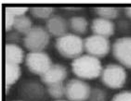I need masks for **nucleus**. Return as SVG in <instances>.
Listing matches in <instances>:
<instances>
[{
    "instance_id": "obj_14",
    "label": "nucleus",
    "mask_w": 131,
    "mask_h": 101,
    "mask_svg": "<svg viewBox=\"0 0 131 101\" xmlns=\"http://www.w3.org/2000/svg\"><path fill=\"white\" fill-rule=\"evenodd\" d=\"M69 29L74 34L80 35L87 31L89 23L87 19L82 16H73L68 20Z\"/></svg>"
},
{
    "instance_id": "obj_13",
    "label": "nucleus",
    "mask_w": 131,
    "mask_h": 101,
    "mask_svg": "<svg viewBox=\"0 0 131 101\" xmlns=\"http://www.w3.org/2000/svg\"><path fill=\"white\" fill-rule=\"evenodd\" d=\"M6 63L20 65L25 60L24 49L17 44L6 43L5 47Z\"/></svg>"
},
{
    "instance_id": "obj_6",
    "label": "nucleus",
    "mask_w": 131,
    "mask_h": 101,
    "mask_svg": "<svg viewBox=\"0 0 131 101\" xmlns=\"http://www.w3.org/2000/svg\"><path fill=\"white\" fill-rule=\"evenodd\" d=\"M27 68L36 75H42L53 64L49 54L44 51L28 52L25 56Z\"/></svg>"
},
{
    "instance_id": "obj_20",
    "label": "nucleus",
    "mask_w": 131,
    "mask_h": 101,
    "mask_svg": "<svg viewBox=\"0 0 131 101\" xmlns=\"http://www.w3.org/2000/svg\"><path fill=\"white\" fill-rule=\"evenodd\" d=\"M106 93L100 88H92L90 95L86 101H106Z\"/></svg>"
},
{
    "instance_id": "obj_19",
    "label": "nucleus",
    "mask_w": 131,
    "mask_h": 101,
    "mask_svg": "<svg viewBox=\"0 0 131 101\" xmlns=\"http://www.w3.org/2000/svg\"><path fill=\"white\" fill-rule=\"evenodd\" d=\"M46 91L54 99H61L65 96V83H55L46 85Z\"/></svg>"
},
{
    "instance_id": "obj_16",
    "label": "nucleus",
    "mask_w": 131,
    "mask_h": 101,
    "mask_svg": "<svg viewBox=\"0 0 131 101\" xmlns=\"http://www.w3.org/2000/svg\"><path fill=\"white\" fill-rule=\"evenodd\" d=\"M33 26L34 25L31 19L27 15H24L21 17H16L14 30H15L24 36L33 28Z\"/></svg>"
},
{
    "instance_id": "obj_18",
    "label": "nucleus",
    "mask_w": 131,
    "mask_h": 101,
    "mask_svg": "<svg viewBox=\"0 0 131 101\" xmlns=\"http://www.w3.org/2000/svg\"><path fill=\"white\" fill-rule=\"evenodd\" d=\"M29 12L35 18L47 20L53 15L54 8L52 6H32L29 8Z\"/></svg>"
},
{
    "instance_id": "obj_1",
    "label": "nucleus",
    "mask_w": 131,
    "mask_h": 101,
    "mask_svg": "<svg viewBox=\"0 0 131 101\" xmlns=\"http://www.w3.org/2000/svg\"><path fill=\"white\" fill-rule=\"evenodd\" d=\"M71 68L78 78L93 80L101 77L104 67L99 58L86 53L72 60Z\"/></svg>"
},
{
    "instance_id": "obj_26",
    "label": "nucleus",
    "mask_w": 131,
    "mask_h": 101,
    "mask_svg": "<svg viewBox=\"0 0 131 101\" xmlns=\"http://www.w3.org/2000/svg\"><path fill=\"white\" fill-rule=\"evenodd\" d=\"M53 101H69V100H68V99H54V100H53Z\"/></svg>"
},
{
    "instance_id": "obj_15",
    "label": "nucleus",
    "mask_w": 131,
    "mask_h": 101,
    "mask_svg": "<svg viewBox=\"0 0 131 101\" xmlns=\"http://www.w3.org/2000/svg\"><path fill=\"white\" fill-rule=\"evenodd\" d=\"M5 74H6V85H13L20 78L21 75V68L18 64H8L5 65Z\"/></svg>"
},
{
    "instance_id": "obj_22",
    "label": "nucleus",
    "mask_w": 131,
    "mask_h": 101,
    "mask_svg": "<svg viewBox=\"0 0 131 101\" xmlns=\"http://www.w3.org/2000/svg\"><path fill=\"white\" fill-rule=\"evenodd\" d=\"M111 101H131V90H123L115 93Z\"/></svg>"
},
{
    "instance_id": "obj_2",
    "label": "nucleus",
    "mask_w": 131,
    "mask_h": 101,
    "mask_svg": "<svg viewBox=\"0 0 131 101\" xmlns=\"http://www.w3.org/2000/svg\"><path fill=\"white\" fill-rule=\"evenodd\" d=\"M55 47L59 54L71 60L79 57L85 51L84 39L80 35L69 32L57 38Z\"/></svg>"
},
{
    "instance_id": "obj_25",
    "label": "nucleus",
    "mask_w": 131,
    "mask_h": 101,
    "mask_svg": "<svg viewBox=\"0 0 131 101\" xmlns=\"http://www.w3.org/2000/svg\"><path fill=\"white\" fill-rule=\"evenodd\" d=\"M125 14L127 17H129L131 20V6H127L124 9Z\"/></svg>"
},
{
    "instance_id": "obj_21",
    "label": "nucleus",
    "mask_w": 131,
    "mask_h": 101,
    "mask_svg": "<svg viewBox=\"0 0 131 101\" xmlns=\"http://www.w3.org/2000/svg\"><path fill=\"white\" fill-rule=\"evenodd\" d=\"M5 11H7L12 15H14L15 17H21L24 15H26V13L29 11L28 7L25 6H7L5 9Z\"/></svg>"
},
{
    "instance_id": "obj_8",
    "label": "nucleus",
    "mask_w": 131,
    "mask_h": 101,
    "mask_svg": "<svg viewBox=\"0 0 131 101\" xmlns=\"http://www.w3.org/2000/svg\"><path fill=\"white\" fill-rule=\"evenodd\" d=\"M112 52L119 64L131 70V36H123L115 39L112 46Z\"/></svg>"
},
{
    "instance_id": "obj_27",
    "label": "nucleus",
    "mask_w": 131,
    "mask_h": 101,
    "mask_svg": "<svg viewBox=\"0 0 131 101\" xmlns=\"http://www.w3.org/2000/svg\"><path fill=\"white\" fill-rule=\"evenodd\" d=\"M12 101H25V100H23V99H19V100H12Z\"/></svg>"
},
{
    "instance_id": "obj_4",
    "label": "nucleus",
    "mask_w": 131,
    "mask_h": 101,
    "mask_svg": "<svg viewBox=\"0 0 131 101\" xmlns=\"http://www.w3.org/2000/svg\"><path fill=\"white\" fill-rule=\"evenodd\" d=\"M100 78L102 83L108 88L119 89L126 82L127 73L123 65L111 63L103 68Z\"/></svg>"
},
{
    "instance_id": "obj_12",
    "label": "nucleus",
    "mask_w": 131,
    "mask_h": 101,
    "mask_svg": "<svg viewBox=\"0 0 131 101\" xmlns=\"http://www.w3.org/2000/svg\"><path fill=\"white\" fill-rule=\"evenodd\" d=\"M90 29L93 34L108 39L109 37L114 35L115 25L112 20L98 17L92 20L90 24Z\"/></svg>"
},
{
    "instance_id": "obj_24",
    "label": "nucleus",
    "mask_w": 131,
    "mask_h": 101,
    "mask_svg": "<svg viewBox=\"0 0 131 101\" xmlns=\"http://www.w3.org/2000/svg\"><path fill=\"white\" fill-rule=\"evenodd\" d=\"M5 20H6L5 26H6V32L12 31L14 29L16 17L14 15H12L10 13H9L7 11H5Z\"/></svg>"
},
{
    "instance_id": "obj_17",
    "label": "nucleus",
    "mask_w": 131,
    "mask_h": 101,
    "mask_svg": "<svg viewBox=\"0 0 131 101\" xmlns=\"http://www.w3.org/2000/svg\"><path fill=\"white\" fill-rule=\"evenodd\" d=\"M94 11L99 17L107 20H114L119 15V9L114 6H97Z\"/></svg>"
},
{
    "instance_id": "obj_5",
    "label": "nucleus",
    "mask_w": 131,
    "mask_h": 101,
    "mask_svg": "<svg viewBox=\"0 0 131 101\" xmlns=\"http://www.w3.org/2000/svg\"><path fill=\"white\" fill-rule=\"evenodd\" d=\"M112 44L108 38L92 34L84 39L85 52L97 58H104L112 49Z\"/></svg>"
},
{
    "instance_id": "obj_7",
    "label": "nucleus",
    "mask_w": 131,
    "mask_h": 101,
    "mask_svg": "<svg viewBox=\"0 0 131 101\" xmlns=\"http://www.w3.org/2000/svg\"><path fill=\"white\" fill-rule=\"evenodd\" d=\"M92 88L80 78H71L65 83V97L69 101H86Z\"/></svg>"
},
{
    "instance_id": "obj_9",
    "label": "nucleus",
    "mask_w": 131,
    "mask_h": 101,
    "mask_svg": "<svg viewBox=\"0 0 131 101\" xmlns=\"http://www.w3.org/2000/svg\"><path fill=\"white\" fill-rule=\"evenodd\" d=\"M20 95L25 101H42L45 96V89L42 84L35 80H25L20 85Z\"/></svg>"
},
{
    "instance_id": "obj_10",
    "label": "nucleus",
    "mask_w": 131,
    "mask_h": 101,
    "mask_svg": "<svg viewBox=\"0 0 131 101\" xmlns=\"http://www.w3.org/2000/svg\"><path fill=\"white\" fill-rule=\"evenodd\" d=\"M68 76V70L61 64L55 63L40 76L41 82L46 85L64 82Z\"/></svg>"
},
{
    "instance_id": "obj_3",
    "label": "nucleus",
    "mask_w": 131,
    "mask_h": 101,
    "mask_svg": "<svg viewBox=\"0 0 131 101\" xmlns=\"http://www.w3.org/2000/svg\"><path fill=\"white\" fill-rule=\"evenodd\" d=\"M50 41V35L45 27L35 25L33 28L23 36V45L29 52L44 51Z\"/></svg>"
},
{
    "instance_id": "obj_11",
    "label": "nucleus",
    "mask_w": 131,
    "mask_h": 101,
    "mask_svg": "<svg viewBox=\"0 0 131 101\" xmlns=\"http://www.w3.org/2000/svg\"><path fill=\"white\" fill-rule=\"evenodd\" d=\"M45 28L50 36L56 37L57 39V38L68 33V20L61 15L53 14L49 19L46 20Z\"/></svg>"
},
{
    "instance_id": "obj_23",
    "label": "nucleus",
    "mask_w": 131,
    "mask_h": 101,
    "mask_svg": "<svg viewBox=\"0 0 131 101\" xmlns=\"http://www.w3.org/2000/svg\"><path fill=\"white\" fill-rule=\"evenodd\" d=\"M20 36H21V35L20 33H18L15 30H14V31H10L6 32V39L7 42H9V43H10V44H17L18 42H20V41L21 39Z\"/></svg>"
}]
</instances>
